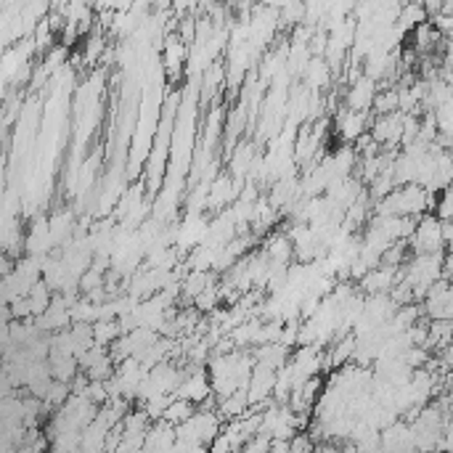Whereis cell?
I'll return each mask as SVG.
<instances>
[{"instance_id":"cell-1","label":"cell","mask_w":453,"mask_h":453,"mask_svg":"<svg viewBox=\"0 0 453 453\" xmlns=\"http://www.w3.org/2000/svg\"><path fill=\"white\" fill-rule=\"evenodd\" d=\"M411 254H442L448 252V247L442 244L440 236V221L435 215H424L421 221H416V228L409 239Z\"/></svg>"},{"instance_id":"cell-2","label":"cell","mask_w":453,"mask_h":453,"mask_svg":"<svg viewBox=\"0 0 453 453\" xmlns=\"http://www.w3.org/2000/svg\"><path fill=\"white\" fill-rule=\"evenodd\" d=\"M374 96H376V82L368 80L366 75H361V77L350 85V90H347V106H345V109L366 114V111L371 109V104H374Z\"/></svg>"},{"instance_id":"cell-3","label":"cell","mask_w":453,"mask_h":453,"mask_svg":"<svg viewBox=\"0 0 453 453\" xmlns=\"http://www.w3.org/2000/svg\"><path fill=\"white\" fill-rule=\"evenodd\" d=\"M183 61H186V45H183V40L175 32H170L165 43V67L170 72V77H175L178 72H180Z\"/></svg>"},{"instance_id":"cell-4","label":"cell","mask_w":453,"mask_h":453,"mask_svg":"<svg viewBox=\"0 0 453 453\" xmlns=\"http://www.w3.org/2000/svg\"><path fill=\"white\" fill-rule=\"evenodd\" d=\"M368 125H371V120H368L366 114H358V111H350V109H342V114H340V133H342L347 141L361 138Z\"/></svg>"},{"instance_id":"cell-5","label":"cell","mask_w":453,"mask_h":453,"mask_svg":"<svg viewBox=\"0 0 453 453\" xmlns=\"http://www.w3.org/2000/svg\"><path fill=\"white\" fill-rule=\"evenodd\" d=\"M194 414H197V406H191L188 400L173 398L170 400V406L165 409V414H162V421L170 424V427H178V424H183V421L191 419Z\"/></svg>"}]
</instances>
